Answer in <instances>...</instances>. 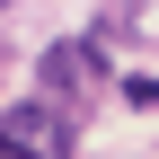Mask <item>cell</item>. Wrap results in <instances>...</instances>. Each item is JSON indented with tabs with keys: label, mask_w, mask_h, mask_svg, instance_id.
<instances>
[{
	"label": "cell",
	"mask_w": 159,
	"mask_h": 159,
	"mask_svg": "<svg viewBox=\"0 0 159 159\" xmlns=\"http://www.w3.org/2000/svg\"><path fill=\"white\" fill-rule=\"evenodd\" d=\"M80 62H89L80 44H53L44 53V89H80Z\"/></svg>",
	"instance_id": "6da1fadb"
}]
</instances>
